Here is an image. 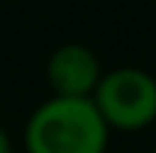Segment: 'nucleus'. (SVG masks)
<instances>
[{"label": "nucleus", "instance_id": "obj_1", "mask_svg": "<svg viewBox=\"0 0 156 153\" xmlns=\"http://www.w3.org/2000/svg\"><path fill=\"white\" fill-rule=\"evenodd\" d=\"M111 129L90 99L48 96L24 123L27 153H105Z\"/></svg>", "mask_w": 156, "mask_h": 153}, {"label": "nucleus", "instance_id": "obj_2", "mask_svg": "<svg viewBox=\"0 0 156 153\" xmlns=\"http://www.w3.org/2000/svg\"><path fill=\"white\" fill-rule=\"evenodd\" d=\"M90 102L111 132H141L156 123V75L138 66L108 69Z\"/></svg>", "mask_w": 156, "mask_h": 153}, {"label": "nucleus", "instance_id": "obj_3", "mask_svg": "<svg viewBox=\"0 0 156 153\" xmlns=\"http://www.w3.org/2000/svg\"><path fill=\"white\" fill-rule=\"evenodd\" d=\"M99 78H102V63L96 51L81 42H66L54 48L45 60V81L51 87V96L90 99Z\"/></svg>", "mask_w": 156, "mask_h": 153}, {"label": "nucleus", "instance_id": "obj_4", "mask_svg": "<svg viewBox=\"0 0 156 153\" xmlns=\"http://www.w3.org/2000/svg\"><path fill=\"white\" fill-rule=\"evenodd\" d=\"M0 153H12V138H9L3 123H0Z\"/></svg>", "mask_w": 156, "mask_h": 153}, {"label": "nucleus", "instance_id": "obj_5", "mask_svg": "<svg viewBox=\"0 0 156 153\" xmlns=\"http://www.w3.org/2000/svg\"><path fill=\"white\" fill-rule=\"evenodd\" d=\"M153 153H156V147H153Z\"/></svg>", "mask_w": 156, "mask_h": 153}]
</instances>
